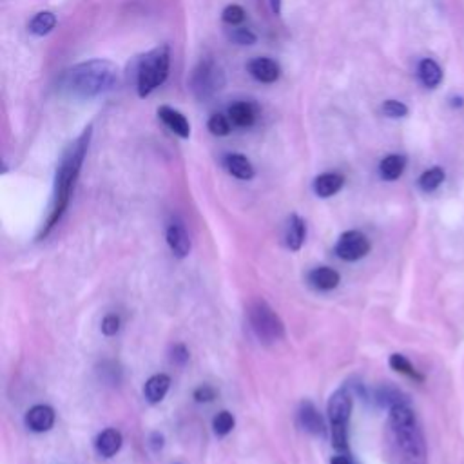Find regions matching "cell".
<instances>
[{"mask_svg":"<svg viewBox=\"0 0 464 464\" xmlns=\"http://www.w3.org/2000/svg\"><path fill=\"white\" fill-rule=\"evenodd\" d=\"M384 447L390 464H426V442L408 403L390 408Z\"/></svg>","mask_w":464,"mask_h":464,"instance_id":"1","label":"cell"},{"mask_svg":"<svg viewBox=\"0 0 464 464\" xmlns=\"http://www.w3.org/2000/svg\"><path fill=\"white\" fill-rule=\"evenodd\" d=\"M91 131H93V127L89 125V127L78 136V140H76L75 143H71V147L67 149L62 161H60V167H58L57 171V182H55L53 209H51V216L50 219H48V225H45L44 232H42L44 236L58 224V219L62 218L64 210H66L71 189L73 185H75L76 176L80 173V167L82 164H84L87 147H89Z\"/></svg>","mask_w":464,"mask_h":464,"instance_id":"2","label":"cell"},{"mask_svg":"<svg viewBox=\"0 0 464 464\" xmlns=\"http://www.w3.org/2000/svg\"><path fill=\"white\" fill-rule=\"evenodd\" d=\"M118 80V71L108 60H89L78 64L64 75V89L78 99H93L113 89Z\"/></svg>","mask_w":464,"mask_h":464,"instance_id":"3","label":"cell"},{"mask_svg":"<svg viewBox=\"0 0 464 464\" xmlns=\"http://www.w3.org/2000/svg\"><path fill=\"white\" fill-rule=\"evenodd\" d=\"M171 64V50L169 45L164 44L160 48H154L149 51L145 57L140 60L138 71H136V87H138V96L145 99L152 91L160 87L167 80Z\"/></svg>","mask_w":464,"mask_h":464,"instance_id":"4","label":"cell"},{"mask_svg":"<svg viewBox=\"0 0 464 464\" xmlns=\"http://www.w3.org/2000/svg\"><path fill=\"white\" fill-rule=\"evenodd\" d=\"M249 323L263 343H276L285 338V325L263 299H256L249 307Z\"/></svg>","mask_w":464,"mask_h":464,"instance_id":"5","label":"cell"},{"mask_svg":"<svg viewBox=\"0 0 464 464\" xmlns=\"http://www.w3.org/2000/svg\"><path fill=\"white\" fill-rule=\"evenodd\" d=\"M328 419L332 426V444L338 450H347V424L352 414V396L347 389H340L328 399Z\"/></svg>","mask_w":464,"mask_h":464,"instance_id":"6","label":"cell"},{"mask_svg":"<svg viewBox=\"0 0 464 464\" xmlns=\"http://www.w3.org/2000/svg\"><path fill=\"white\" fill-rule=\"evenodd\" d=\"M224 85V75L216 69L210 62H201L192 75V91L198 99H209L210 94L222 89Z\"/></svg>","mask_w":464,"mask_h":464,"instance_id":"7","label":"cell"},{"mask_svg":"<svg viewBox=\"0 0 464 464\" xmlns=\"http://www.w3.org/2000/svg\"><path fill=\"white\" fill-rule=\"evenodd\" d=\"M370 252V241L359 231H347L335 243V254L345 261H357Z\"/></svg>","mask_w":464,"mask_h":464,"instance_id":"8","label":"cell"},{"mask_svg":"<svg viewBox=\"0 0 464 464\" xmlns=\"http://www.w3.org/2000/svg\"><path fill=\"white\" fill-rule=\"evenodd\" d=\"M298 421H299V426H301L305 432L312 433V435H317V437H325L326 435L325 421H323L321 414H319L316 406H314V403L303 401L301 405H299Z\"/></svg>","mask_w":464,"mask_h":464,"instance_id":"9","label":"cell"},{"mask_svg":"<svg viewBox=\"0 0 464 464\" xmlns=\"http://www.w3.org/2000/svg\"><path fill=\"white\" fill-rule=\"evenodd\" d=\"M55 419H57V415H55V410L51 406L36 405L29 408V412L26 414V426L31 432L44 433L53 428Z\"/></svg>","mask_w":464,"mask_h":464,"instance_id":"10","label":"cell"},{"mask_svg":"<svg viewBox=\"0 0 464 464\" xmlns=\"http://www.w3.org/2000/svg\"><path fill=\"white\" fill-rule=\"evenodd\" d=\"M247 69H249L250 75L254 76L258 82H261V84H274V82L280 78V75H282L280 64L265 57L254 58V60L247 66Z\"/></svg>","mask_w":464,"mask_h":464,"instance_id":"11","label":"cell"},{"mask_svg":"<svg viewBox=\"0 0 464 464\" xmlns=\"http://www.w3.org/2000/svg\"><path fill=\"white\" fill-rule=\"evenodd\" d=\"M158 116L167 125V129L173 131L174 134H178L180 138L185 140L191 136V124L180 111L169 108V106H161V108H158Z\"/></svg>","mask_w":464,"mask_h":464,"instance_id":"12","label":"cell"},{"mask_svg":"<svg viewBox=\"0 0 464 464\" xmlns=\"http://www.w3.org/2000/svg\"><path fill=\"white\" fill-rule=\"evenodd\" d=\"M345 185V178L338 173H325L319 174L312 183V189L316 196L319 198H331L341 191Z\"/></svg>","mask_w":464,"mask_h":464,"instance_id":"13","label":"cell"},{"mask_svg":"<svg viewBox=\"0 0 464 464\" xmlns=\"http://www.w3.org/2000/svg\"><path fill=\"white\" fill-rule=\"evenodd\" d=\"M340 282V273L331 267H317L308 273V283L317 290H334L338 289Z\"/></svg>","mask_w":464,"mask_h":464,"instance_id":"14","label":"cell"},{"mask_svg":"<svg viewBox=\"0 0 464 464\" xmlns=\"http://www.w3.org/2000/svg\"><path fill=\"white\" fill-rule=\"evenodd\" d=\"M122 442H124V439H122V433L115 428H108V430H103L99 437H96V441H94V448H96V451H99L100 457H106V459H109V457H113L118 454V450L122 448Z\"/></svg>","mask_w":464,"mask_h":464,"instance_id":"15","label":"cell"},{"mask_svg":"<svg viewBox=\"0 0 464 464\" xmlns=\"http://www.w3.org/2000/svg\"><path fill=\"white\" fill-rule=\"evenodd\" d=\"M224 166L238 180H252L254 178V167L249 161V158L238 152H232L224 158Z\"/></svg>","mask_w":464,"mask_h":464,"instance_id":"16","label":"cell"},{"mask_svg":"<svg viewBox=\"0 0 464 464\" xmlns=\"http://www.w3.org/2000/svg\"><path fill=\"white\" fill-rule=\"evenodd\" d=\"M167 243L176 258H185L191 252V240H189L187 232L182 225H171L167 229Z\"/></svg>","mask_w":464,"mask_h":464,"instance_id":"17","label":"cell"},{"mask_svg":"<svg viewBox=\"0 0 464 464\" xmlns=\"http://www.w3.org/2000/svg\"><path fill=\"white\" fill-rule=\"evenodd\" d=\"M256 108L250 102H236L229 108V120L236 127H250L256 122Z\"/></svg>","mask_w":464,"mask_h":464,"instance_id":"18","label":"cell"},{"mask_svg":"<svg viewBox=\"0 0 464 464\" xmlns=\"http://www.w3.org/2000/svg\"><path fill=\"white\" fill-rule=\"evenodd\" d=\"M305 238H307V225L305 219L299 218L298 215H292L289 218L285 232V243L290 250H299L303 247Z\"/></svg>","mask_w":464,"mask_h":464,"instance_id":"19","label":"cell"},{"mask_svg":"<svg viewBox=\"0 0 464 464\" xmlns=\"http://www.w3.org/2000/svg\"><path fill=\"white\" fill-rule=\"evenodd\" d=\"M171 386V377L166 374H157L152 375L151 379L145 383V389H143V393H145V399H147L151 405H157V403L164 401V398L167 396Z\"/></svg>","mask_w":464,"mask_h":464,"instance_id":"20","label":"cell"},{"mask_svg":"<svg viewBox=\"0 0 464 464\" xmlns=\"http://www.w3.org/2000/svg\"><path fill=\"white\" fill-rule=\"evenodd\" d=\"M406 167V158L403 154H389L386 158H383V161L379 164V174L381 178L386 180V182H393L398 180L403 173H405Z\"/></svg>","mask_w":464,"mask_h":464,"instance_id":"21","label":"cell"},{"mask_svg":"<svg viewBox=\"0 0 464 464\" xmlns=\"http://www.w3.org/2000/svg\"><path fill=\"white\" fill-rule=\"evenodd\" d=\"M419 78L430 89L437 87L442 80L441 67L437 66V62H433L432 58H424L423 62L419 64Z\"/></svg>","mask_w":464,"mask_h":464,"instance_id":"22","label":"cell"},{"mask_svg":"<svg viewBox=\"0 0 464 464\" xmlns=\"http://www.w3.org/2000/svg\"><path fill=\"white\" fill-rule=\"evenodd\" d=\"M55 26H57V17H55L51 11H41V13H36L35 17H33V20L29 22L27 29H29L31 35L44 36L50 35V33L55 29Z\"/></svg>","mask_w":464,"mask_h":464,"instance_id":"23","label":"cell"},{"mask_svg":"<svg viewBox=\"0 0 464 464\" xmlns=\"http://www.w3.org/2000/svg\"><path fill=\"white\" fill-rule=\"evenodd\" d=\"M444 182V171L441 167H432V169L424 171L419 178V187L424 192H432Z\"/></svg>","mask_w":464,"mask_h":464,"instance_id":"24","label":"cell"},{"mask_svg":"<svg viewBox=\"0 0 464 464\" xmlns=\"http://www.w3.org/2000/svg\"><path fill=\"white\" fill-rule=\"evenodd\" d=\"M389 363H390V366H392L393 370L399 372V374L408 375V377H412V379H415V381H423V375L415 370L414 365H412V363L408 361V359H406L403 354H392V356H390Z\"/></svg>","mask_w":464,"mask_h":464,"instance_id":"25","label":"cell"},{"mask_svg":"<svg viewBox=\"0 0 464 464\" xmlns=\"http://www.w3.org/2000/svg\"><path fill=\"white\" fill-rule=\"evenodd\" d=\"M234 415L231 414V412H219L218 415L215 417V421H212V428H215V433L216 435H219V437H224V435H227V433L232 432V428H234Z\"/></svg>","mask_w":464,"mask_h":464,"instance_id":"26","label":"cell"},{"mask_svg":"<svg viewBox=\"0 0 464 464\" xmlns=\"http://www.w3.org/2000/svg\"><path fill=\"white\" fill-rule=\"evenodd\" d=\"M207 127L215 136H227L231 133V120H229V116L212 115L207 122Z\"/></svg>","mask_w":464,"mask_h":464,"instance_id":"27","label":"cell"},{"mask_svg":"<svg viewBox=\"0 0 464 464\" xmlns=\"http://www.w3.org/2000/svg\"><path fill=\"white\" fill-rule=\"evenodd\" d=\"M229 41L238 45H252L258 42V36L247 27H234L229 31Z\"/></svg>","mask_w":464,"mask_h":464,"instance_id":"28","label":"cell"},{"mask_svg":"<svg viewBox=\"0 0 464 464\" xmlns=\"http://www.w3.org/2000/svg\"><path fill=\"white\" fill-rule=\"evenodd\" d=\"M377 401H379L381 405L392 408V406L406 403V399H405V396L399 392V390L390 389V386H384V389H381L379 392H377Z\"/></svg>","mask_w":464,"mask_h":464,"instance_id":"29","label":"cell"},{"mask_svg":"<svg viewBox=\"0 0 464 464\" xmlns=\"http://www.w3.org/2000/svg\"><path fill=\"white\" fill-rule=\"evenodd\" d=\"M222 18H224V22L229 24V26H238V24L245 20V9L238 4H231L224 9Z\"/></svg>","mask_w":464,"mask_h":464,"instance_id":"30","label":"cell"},{"mask_svg":"<svg viewBox=\"0 0 464 464\" xmlns=\"http://www.w3.org/2000/svg\"><path fill=\"white\" fill-rule=\"evenodd\" d=\"M383 115L389 118H405L408 115V108L398 100H386L383 103Z\"/></svg>","mask_w":464,"mask_h":464,"instance_id":"31","label":"cell"},{"mask_svg":"<svg viewBox=\"0 0 464 464\" xmlns=\"http://www.w3.org/2000/svg\"><path fill=\"white\" fill-rule=\"evenodd\" d=\"M118 331H120V317L115 316V314L103 317V321H102V332H103V334L111 338V335L118 334Z\"/></svg>","mask_w":464,"mask_h":464,"instance_id":"32","label":"cell"},{"mask_svg":"<svg viewBox=\"0 0 464 464\" xmlns=\"http://www.w3.org/2000/svg\"><path fill=\"white\" fill-rule=\"evenodd\" d=\"M215 398H216V390L212 389V386H209V384H201L200 389L194 392V399H196L198 403H209Z\"/></svg>","mask_w":464,"mask_h":464,"instance_id":"33","label":"cell"},{"mask_svg":"<svg viewBox=\"0 0 464 464\" xmlns=\"http://www.w3.org/2000/svg\"><path fill=\"white\" fill-rule=\"evenodd\" d=\"M171 357H173V363H176V365H185L189 361L187 348L183 347V345H176L173 348V356Z\"/></svg>","mask_w":464,"mask_h":464,"instance_id":"34","label":"cell"},{"mask_svg":"<svg viewBox=\"0 0 464 464\" xmlns=\"http://www.w3.org/2000/svg\"><path fill=\"white\" fill-rule=\"evenodd\" d=\"M282 4L283 0H270V9L274 15H282Z\"/></svg>","mask_w":464,"mask_h":464,"instance_id":"35","label":"cell"},{"mask_svg":"<svg viewBox=\"0 0 464 464\" xmlns=\"http://www.w3.org/2000/svg\"><path fill=\"white\" fill-rule=\"evenodd\" d=\"M331 464H354V463L350 459H348V457L338 456V457H334V459H332Z\"/></svg>","mask_w":464,"mask_h":464,"instance_id":"36","label":"cell"}]
</instances>
